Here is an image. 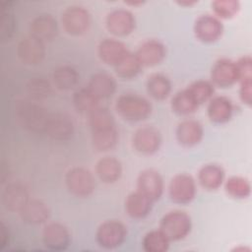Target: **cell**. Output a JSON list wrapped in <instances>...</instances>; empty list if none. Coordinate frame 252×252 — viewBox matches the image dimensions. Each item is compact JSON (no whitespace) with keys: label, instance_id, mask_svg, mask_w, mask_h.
Instances as JSON below:
<instances>
[{"label":"cell","instance_id":"7","mask_svg":"<svg viewBox=\"0 0 252 252\" xmlns=\"http://www.w3.org/2000/svg\"><path fill=\"white\" fill-rule=\"evenodd\" d=\"M61 23L64 31L68 34L74 36L82 35L90 28L91 15L85 7L72 5L63 11Z\"/></svg>","mask_w":252,"mask_h":252},{"label":"cell","instance_id":"5","mask_svg":"<svg viewBox=\"0 0 252 252\" xmlns=\"http://www.w3.org/2000/svg\"><path fill=\"white\" fill-rule=\"evenodd\" d=\"M65 185L73 196L86 198L94 193L95 189V179L88 168L74 166L65 174Z\"/></svg>","mask_w":252,"mask_h":252},{"label":"cell","instance_id":"26","mask_svg":"<svg viewBox=\"0 0 252 252\" xmlns=\"http://www.w3.org/2000/svg\"><path fill=\"white\" fill-rule=\"evenodd\" d=\"M153 203V201L137 190L126 197L125 211L130 218L141 220L151 213Z\"/></svg>","mask_w":252,"mask_h":252},{"label":"cell","instance_id":"32","mask_svg":"<svg viewBox=\"0 0 252 252\" xmlns=\"http://www.w3.org/2000/svg\"><path fill=\"white\" fill-rule=\"evenodd\" d=\"M142 65L136 57L135 53L130 51L114 66L116 75L122 79H132L135 78L142 69Z\"/></svg>","mask_w":252,"mask_h":252},{"label":"cell","instance_id":"29","mask_svg":"<svg viewBox=\"0 0 252 252\" xmlns=\"http://www.w3.org/2000/svg\"><path fill=\"white\" fill-rule=\"evenodd\" d=\"M147 92L157 100L165 99L171 92V82L163 74H153L147 80Z\"/></svg>","mask_w":252,"mask_h":252},{"label":"cell","instance_id":"9","mask_svg":"<svg viewBox=\"0 0 252 252\" xmlns=\"http://www.w3.org/2000/svg\"><path fill=\"white\" fill-rule=\"evenodd\" d=\"M105 27L115 36H126L135 30L136 19L131 11L124 8H117L107 14Z\"/></svg>","mask_w":252,"mask_h":252},{"label":"cell","instance_id":"13","mask_svg":"<svg viewBox=\"0 0 252 252\" xmlns=\"http://www.w3.org/2000/svg\"><path fill=\"white\" fill-rule=\"evenodd\" d=\"M17 55L26 65H37L41 63L45 56L44 42L29 34L19 41Z\"/></svg>","mask_w":252,"mask_h":252},{"label":"cell","instance_id":"18","mask_svg":"<svg viewBox=\"0 0 252 252\" xmlns=\"http://www.w3.org/2000/svg\"><path fill=\"white\" fill-rule=\"evenodd\" d=\"M29 192L26 186L20 182L8 184L2 192V203L10 212H21L29 202Z\"/></svg>","mask_w":252,"mask_h":252},{"label":"cell","instance_id":"15","mask_svg":"<svg viewBox=\"0 0 252 252\" xmlns=\"http://www.w3.org/2000/svg\"><path fill=\"white\" fill-rule=\"evenodd\" d=\"M211 79L214 86L229 88L238 82V71L236 63L227 58L216 61L211 71Z\"/></svg>","mask_w":252,"mask_h":252},{"label":"cell","instance_id":"38","mask_svg":"<svg viewBox=\"0 0 252 252\" xmlns=\"http://www.w3.org/2000/svg\"><path fill=\"white\" fill-rule=\"evenodd\" d=\"M16 20L14 15L11 13L10 8H3L1 19H0V38L1 41L5 42L10 40L15 32Z\"/></svg>","mask_w":252,"mask_h":252},{"label":"cell","instance_id":"40","mask_svg":"<svg viewBox=\"0 0 252 252\" xmlns=\"http://www.w3.org/2000/svg\"><path fill=\"white\" fill-rule=\"evenodd\" d=\"M240 83L239 89V96L242 102L247 105H251L252 101V79L242 80Z\"/></svg>","mask_w":252,"mask_h":252},{"label":"cell","instance_id":"25","mask_svg":"<svg viewBox=\"0 0 252 252\" xmlns=\"http://www.w3.org/2000/svg\"><path fill=\"white\" fill-rule=\"evenodd\" d=\"M95 173L100 181L111 184L119 180L122 174V164L114 157H104L97 160L95 164Z\"/></svg>","mask_w":252,"mask_h":252},{"label":"cell","instance_id":"1","mask_svg":"<svg viewBox=\"0 0 252 252\" xmlns=\"http://www.w3.org/2000/svg\"><path fill=\"white\" fill-rule=\"evenodd\" d=\"M93 147L98 152L113 149L119 139L112 113L103 106L96 107L89 114Z\"/></svg>","mask_w":252,"mask_h":252},{"label":"cell","instance_id":"33","mask_svg":"<svg viewBox=\"0 0 252 252\" xmlns=\"http://www.w3.org/2000/svg\"><path fill=\"white\" fill-rule=\"evenodd\" d=\"M170 240L160 229L147 232L142 240L143 248L147 252H165L169 247Z\"/></svg>","mask_w":252,"mask_h":252},{"label":"cell","instance_id":"12","mask_svg":"<svg viewBox=\"0 0 252 252\" xmlns=\"http://www.w3.org/2000/svg\"><path fill=\"white\" fill-rule=\"evenodd\" d=\"M194 33L196 37L206 43L217 41L222 34L223 26L215 15H201L194 24Z\"/></svg>","mask_w":252,"mask_h":252},{"label":"cell","instance_id":"20","mask_svg":"<svg viewBox=\"0 0 252 252\" xmlns=\"http://www.w3.org/2000/svg\"><path fill=\"white\" fill-rule=\"evenodd\" d=\"M177 142L186 148L198 145L204 136L203 125L195 119H185L176 128Z\"/></svg>","mask_w":252,"mask_h":252},{"label":"cell","instance_id":"10","mask_svg":"<svg viewBox=\"0 0 252 252\" xmlns=\"http://www.w3.org/2000/svg\"><path fill=\"white\" fill-rule=\"evenodd\" d=\"M75 131V124L72 117L65 112L49 113L45 133L55 141L65 142L70 140Z\"/></svg>","mask_w":252,"mask_h":252},{"label":"cell","instance_id":"14","mask_svg":"<svg viewBox=\"0 0 252 252\" xmlns=\"http://www.w3.org/2000/svg\"><path fill=\"white\" fill-rule=\"evenodd\" d=\"M163 189V179L157 170L149 168L139 173L137 178V190L151 201H158L161 197Z\"/></svg>","mask_w":252,"mask_h":252},{"label":"cell","instance_id":"6","mask_svg":"<svg viewBox=\"0 0 252 252\" xmlns=\"http://www.w3.org/2000/svg\"><path fill=\"white\" fill-rule=\"evenodd\" d=\"M127 237V227L117 220H108L101 222L95 232L98 245L105 249H113L120 246Z\"/></svg>","mask_w":252,"mask_h":252},{"label":"cell","instance_id":"34","mask_svg":"<svg viewBox=\"0 0 252 252\" xmlns=\"http://www.w3.org/2000/svg\"><path fill=\"white\" fill-rule=\"evenodd\" d=\"M28 95L34 100H40L48 97L51 94L52 88L45 78L33 77L30 79L26 85Z\"/></svg>","mask_w":252,"mask_h":252},{"label":"cell","instance_id":"21","mask_svg":"<svg viewBox=\"0 0 252 252\" xmlns=\"http://www.w3.org/2000/svg\"><path fill=\"white\" fill-rule=\"evenodd\" d=\"M126 45L115 38H104L97 46V55L99 59L111 66H115L128 52Z\"/></svg>","mask_w":252,"mask_h":252},{"label":"cell","instance_id":"28","mask_svg":"<svg viewBox=\"0 0 252 252\" xmlns=\"http://www.w3.org/2000/svg\"><path fill=\"white\" fill-rule=\"evenodd\" d=\"M54 86L61 91H68L76 87L80 80L78 71L70 65H62L57 67L52 74Z\"/></svg>","mask_w":252,"mask_h":252},{"label":"cell","instance_id":"19","mask_svg":"<svg viewBox=\"0 0 252 252\" xmlns=\"http://www.w3.org/2000/svg\"><path fill=\"white\" fill-rule=\"evenodd\" d=\"M58 33L56 19L49 14H41L35 17L30 24V34L43 41H50Z\"/></svg>","mask_w":252,"mask_h":252},{"label":"cell","instance_id":"3","mask_svg":"<svg viewBox=\"0 0 252 252\" xmlns=\"http://www.w3.org/2000/svg\"><path fill=\"white\" fill-rule=\"evenodd\" d=\"M152 104L144 96L136 94H123L115 101V110L126 121L139 122L152 113Z\"/></svg>","mask_w":252,"mask_h":252},{"label":"cell","instance_id":"4","mask_svg":"<svg viewBox=\"0 0 252 252\" xmlns=\"http://www.w3.org/2000/svg\"><path fill=\"white\" fill-rule=\"evenodd\" d=\"M192 227L190 216L180 210L166 213L160 220L159 229L170 241H178L185 238Z\"/></svg>","mask_w":252,"mask_h":252},{"label":"cell","instance_id":"16","mask_svg":"<svg viewBox=\"0 0 252 252\" xmlns=\"http://www.w3.org/2000/svg\"><path fill=\"white\" fill-rule=\"evenodd\" d=\"M42 241L45 247L55 251L65 250L71 242L68 228L60 222H49L42 230Z\"/></svg>","mask_w":252,"mask_h":252},{"label":"cell","instance_id":"31","mask_svg":"<svg viewBox=\"0 0 252 252\" xmlns=\"http://www.w3.org/2000/svg\"><path fill=\"white\" fill-rule=\"evenodd\" d=\"M170 104L173 112L179 115H189L195 112L199 107V104L195 101L187 89L177 92L173 95Z\"/></svg>","mask_w":252,"mask_h":252},{"label":"cell","instance_id":"37","mask_svg":"<svg viewBox=\"0 0 252 252\" xmlns=\"http://www.w3.org/2000/svg\"><path fill=\"white\" fill-rule=\"evenodd\" d=\"M212 9L217 18L230 19L238 13L240 3L236 0H217L212 2Z\"/></svg>","mask_w":252,"mask_h":252},{"label":"cell","instance_id":"17","mask_svg":"<svg viewBox=\"0 0 252 252\" xmlns=\"http://www.w3.org/2000/svg\"><path fill=\"white\" fill-rule=\"evenodd\" d=\"M135 55L143 67H152L159 64L164 59L166 48L158 39H148L138 47Z\"/></svg>","mask_w":252,"mask_h":252},{"label":"cell","instance_id":"30","mask_svg":"<svg viewBox=\"0 0 252 252\" xmlns=\"http://www.w3.org/2000/svg\"><path fill=\"white\" fill-rule=\"evenodd\" d=\"M99 99L86 87L78 89L73 94V104L76 110L83 114H90L98 107Z\"/></svg>","mask_w":252,"mask_h":252},{"label":"cell","instance_id":"22","mask_svg":"<svg viewBox=\"0 0 252 252\" xmlns=\"http://www.w3.org/2000/svg\"><path fill=\"white\" fill-rule=\"evenodd\" d=\"M233 113V104L231 100L223 95L213 96L209 100L207 114L214 123L222 124L230 120Z\"/></svg>","mask_w":252,"mask_h":252},{"label":"cell","instance_id":"8","mask_svg":"<svg viewBox=\"0 0 252 252\" xmlns=\"http://www.w3.org/2000/svg\"><path fill=\"white\" fill-rule=\"evenodd\" d=\"M196 192V182L189 174H176L169 182L168 194L171 201L176 204L185 205L190 203L195 198Z\"/></svg>","mask_w":252,"mask_h":252},{"label":"cell","instance_id":"27","mask_svg":"<svg viewBox=\"0 0 252 252\" xmlns=\"http://www.w3.org/2000/svg\"><path fill=\"white\" fill-rule=\"evenodd\" d=\"M198 180L205 189L217 190L224 181V170L216 163L205 164L198 172Z\"/></svg>","mask_w":252,"mask_h":252},{"label":"cell","instance_id":"42","mask_svg":"<svg viewBox=\"0 0 252 252\" xmlns=\"http://www.w3.org/2000/svg\"><path fill=\"white\" fill-rule=\"evenodd\" d=\"M195 3H196L195 1H178L177 2V4H179L181 6H192Z\"/></svg>","mask_w":252,"mask_h":252},{"label":"cell","instance_id":"11","mask_svg":"<svg viewBox=\"0 0 252 252\" xmlns=\"http://www.w3.org/2000/svg\"><path fill=\"white\" fill-rule=\"evenodd\" d=\"M132 145L135 151L142 155H153L158 151L161 145L160 132L154 126H142L135 131Z\"/></svg>","mask_w":252,"mask_h":252},{"label":"cell","instance_id":"35","mask_svg":"<svg viewBox=\"0 0 252 252\" xmlns=\"http://www.w3.org/2000/svg\"><path fill=\"white\" fill-rule=\"evenodd\" d=\"M187 91L193 96L195 101L200 105L213 97L215 93V86L212 82L206 80H198L188 86Z\"/></svg>","mask_w":252,"mask_h":252},{"label":"cell","instance_id":"23","mask_svg":"<svg viewBox=\"0 0 252 252\" xmlns=\"http://www.w3.org/2000/svg\"><path fill=\"white\" fill-rule=\"evenodd\" d=\"M87 88L100 100L109 98L116 91V81L108 73L97 72L94 74Z\"/></svg>","mask_w":252,"mask_h":252},{"label":"cell","instance_id":"41","mask_svg":"<svg viewBox=\"0 0 252 252\" xmlns=\"http://www.w3.org/2000/svg\"><path fill=\"white\" fill-rule=\"evenodd\" d=\"M1 232H0V246L1 249H4L7 245H9L10 242V232H9V228L5 225L4 222L1 223Z\"/></svg>","mask_w":252,"mask_h":252},{"label":"cell","instance_id":"2","mask_svg":"<svg viewBox=\"0 0 252 252\" xmlns=\"http://www.w3.org/2000/svg\"><path fill=\"white\" fill-rule=\"evenodd\" d=\"M15 114L21 126L26 130L45 133L49 113L40 104L29 99H20L15 104Z\"/></svg>","mask_w":252,"mask_h":252},{"label":"cell","instance_id":"43","mask_svg":"<svg viewBox=\"0 0 252 252\" xmlns=\"http://www.w3.org/2000/svg\"><path fill=\"white\" fill-rule=\"evenodd\" d=\"M127 5H131V6H139L144 4L143 1H130V2H125Z\"/></svg>","mask_w":252,"mask_h":252},{"label":"cell","instance_id":"24","mask_svg":"<svg viewBox=\"0 0 252 252\" xmlns=\"http://www.w3.org/2000/svg\"><path fill=\"white\" fill-rule=\"evenodd\" d=\"M22 220L29 224H41L50 217V210L47 204L38 199H32L20 212Z\"/></svg>","mask_w":252,"mask_h":252},{"label":"cell","instance_id":"36","mask_svg":"<svg viewBox=\"0 0 252 252\" xmlns=\"http://www.w3.org/2000/svg\"><path fill=\"white\" fill-rule=\"evenodd\" d=\"M226 193L236 199H244L250 195L251 186L249 181L241 176H231L224 183Z\"/></svg>","mask_w":252,"mask_h":252},{"label":"cell","instance_id":"39","mask_svg":"<svg viewBox=\"0 0 252 252\" xmlns=\"http://www.w3.org/2000/svg\"><path fill=\"white\" fill-rule=\"evenodd\" d=\"M235 63L238 71V82L252 79V60L249 55L242 56Z\"/></svg>","mask_w":252,"mask_h":252}]
</instances>
